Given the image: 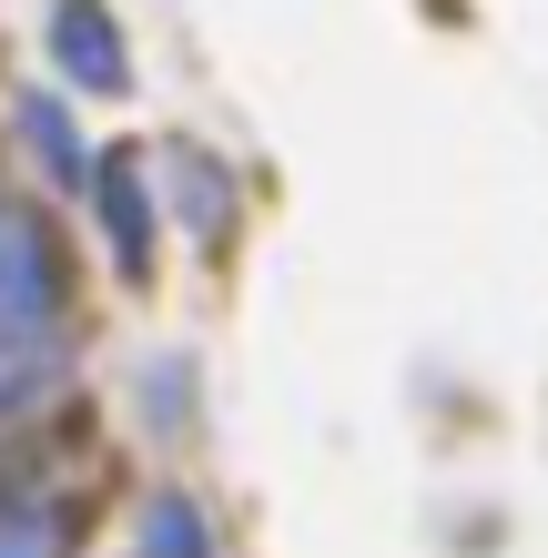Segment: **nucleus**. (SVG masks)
<instances>
[{"instance_id": "1", "label": "nucleus", "mask_w": 548, "mask_h": 558, "mask_svg": "<svg viewBox=\"0 0 548 558\" xmlns=\"http://www.w3.org/2000/svg\"><path fill=\"white\" fill-rule=\"evenodd\" d=\"M0 345H72V275L21 193H0Z\"/></svg>"}, {"instance_id": "2", "label": "nucleus", "mask_w": 548, "mask_h": 558, "mask_svg": "<svg viewBox=\"0 0 548 558\" xmlns=\"http://www.w3.org/2000/svg\"><path fill=\"white\" fill-rule=\"evenodd\" d=\"M82 193H92V214H102V244H112L122 284H143V275H153V193H143V153H102Z\"/></svg>"}, {"instance_id": "3", "label": "nucleus", "mask_w": 548, "mask_h": 558, "mask_svg": "<svg viewBox=\"0 0 548 558\" xmlns=\"http://www.w3.org/2000/svg\"><path fill=\"white\" fill-rule=\"evenodd\" d=\"M51 61L72 92H133V61H122V31L102 0H51Z\"/></svg>"}, {"instance_id": "4", "label": "nucleus", "mask_w": 548, "mask_h": 558, "mask_svg": "<svg viewBox=\"0 0 548 558\" xmlns=\"http://www.w3.org/2000/svg\"><path fill=\"white\" fill-rule=\"evenodd\" d=\"M61 376H72V345H0V426H21L31 407H51Z\"/></svg>"}, {"instance_id": "5", "label": "nucleus", "mask_w": 548, "mask_h": 558, "mask_svg": "<svg viewBox=\"0 0 548 558\" xmlns=\"http://www.w3.org/2000/svg\"><path fill=\"white\" fill-rule=\"evenodd\" d=\"M0 558H72V508H61L51 487L11 498L0 508Z\"/></svg>"}, {"instance_id": "6", "label": "nucleus", "mask_w": 548, "mask_h": 558, "mask_svg": "<svg viewBox=\"0 0 548 558\" xmlns=\"http://www.w3.org/2000/svg\"><path fill=\"white\" fill-rule=\"evenodd\" d=\"M21 143L51 162V183H92V153H82V133H72V112L51 102V92H31L21 102Z\"/></svg>"}, {"instance_id": "7", "label": "nucleus", "mask_w": 548, "mask_h": 558, "mask_svg": "<svg viewBox=\"0 0 548 558\" xmlns=\"http://www.w3.org/2000/svg\"><path fill=\"white\" fill-rule=\"evenodd\" d=\"M173 183H183V223L204 244H223V214H234V183H223V162L214 153H193V143H173Z\"/></svg>"}, {"instance_id": "8", "label": "nucleus", "mask_w": 548, "mask_h": 558, "mask_svg": "<svg viewBox=\"0 0 548 558\" xmlns=\"http://www.w3.org/2000/svg\"><path fill=\"white\" fill-rule=\"evenodd\" d=\"M143 558H214V529H204V508H193L183 487L143 498Z\"/></svg>"}]
</instances>
